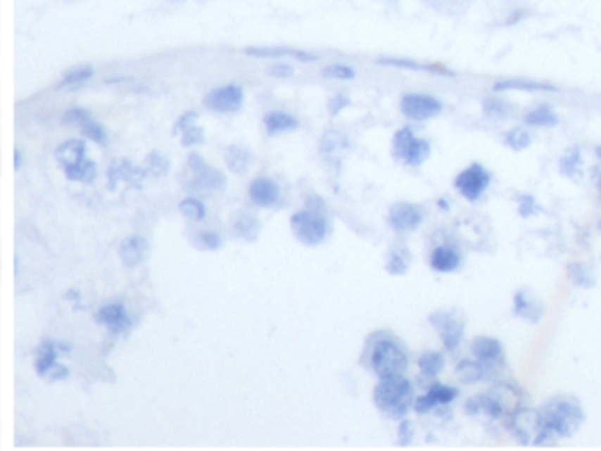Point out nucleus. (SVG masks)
Segmentation results:
<instances>
[{"label": "nucleus", "mask_w": 601, "mask_h": 451, "mask_svg": "<svg viewBox=\"0 0 601 451\" xmlns=\"http://www.w3.org/2000/svg\"><path fill=\"white\" fill-rule=\"evenodd\" d=\"M85 153L87 146L80 139H69L55 150V155H57L58 163L64 166L65 174L71 180L80 182H90L96 177V164L87 159Z\"/></svg>", "instance_id": "20e7f679"}, {"label": "nucleus", "mask_w": 601, "mask_h": 451, "mask_svg": "<svg viewBox=\"0 0 601 451\" xmlns=\"http://www.w3.org/2000/svg\"><path fill=\"white\" fill-rule=\"evenodd\" d=\"M400 110L404 117L422 122L438 117L443 110V104L441 101L429 94H406L400 101Z\"/></svg>", "instance_id": "1a4fd4ad"}, {"label": "nucleus", "mask_w": 601, "mask_h": 451, "mask_svg": "<svg viewBox=\"0 0 601 451\" xmlns=\"http://www.w3.org/2000/svg\"><path fill=\"white\" fill-rule=\"evenodd\" d=\"M268 75L272 78H289V76H293V68L288 64H275L268 69Z\"/></svg>", "instance_id": "58836bf2"}, {"label": "nucleus", "mask_w": 601, "mask_h": 451, "mask_svg": "<svg viewBox=\"0 0 601 451\" xmlns=\"http://www.w3.org/2000/svg\"><path fill=\"white\" fill-rule=\"evenodd\" d=\"M199 240H201V242L205 243V247H208V249H219V247H221V239H219L215 233H201Z\"/></svg>", "instance_id": "a19ab883"}, {"label": "nucleus", "mask_w": 601, "mask_h": 451, "mask_svg": "<svg viewBox=\"0 0 601 451\" xmlns=\"http://www.w3.org/2000/svg\"><path fill=\"white\" fill-rule=\"evenodd\" d=\"M374 402L391 418H403L415 404L413 384L403 377V374L381 377L379 384L374 390Z\"/></svg>", "instance_id": "f03ea898"}, {"label": "nucleus", "mask_w": 601, "mask_h": 451, "mask_svg": "<svg viewBox=\"0 0 601 451\" xmlns=\"http://www.w3.org/2000/svg\"><path fill=\"white\" fill-rule=\"evenodd\" d=\"M377 64L390 65V68H398V69H407V71H424V72H431V75L453 76V72L450 71V69H446L445 65L420 64V62L411 61V58H403V57H384V58H379Z\"/></svg>", "instance_id": "f3484780"}, {"label": "nucleus", "mask_w": 601, "mask_h": 451, "mask_svg": "<svg viewBox=\"0 0 601 451\" xmlns=\"http://www.w3.org/2000/svg\"><path fill=\"white\" fill-rule=\"evenodd\" d=\"M143 253H145V242L143 239H129L122 243L120 254L125 265H136L141 261Z\"/></svg>", "instance_id": "bb28decb"}, {"label": "nucleus", "mask_w": 601, "mask_h": 451, "mask_svg": "<svg viewBox=\"0 0 601 451\" xmlns=\"http://www.w3.org/2000/svg\"><path fill=\"white\" fill-rule=\"evenodd\" d=\"M246 55L256 58H277V57H293L300 62H316L317 55L309 53V51L296 50V48L286 46H253L247 48Z\"/></svg>", "instance_id": "4468645a"}, {"label": "nucleus", "mask_w": 601, "mask_h": 451, "mask_svg": "<svg viewBox=\"0 0 601 451\" xmlns=\"http://www.w3.org/2000/svg\"><path fill=\"white\" fill-rule=\"evenodd\" d=\"M466 411L469 414H485L491 419L502 418L508 421L517 411L515 391L502 384L488 393H478L466 402Z\"/></svg>", "instance_id": "7ed1b4c3"}, {"label": "nucleus", "mask_w": 601, "mask_h": 451, "mask_svg": "<svg viewBox=\"0 0 601 451\" xmlns=\"http://www.w3.org/2000/svg\"><path fill=\"white\" fill-rule=\"evenodd\" d=\"M82 132L85 134V138L92 139V141L96 143H101V145H106L108 134L101 124H96L94 120H89L87 124L82 125Z\"/></svg>", "instance_id": "c9c22d12"}, {"label": "nucleus", "mask_w": 601, "mask_h": 451, "mask_svg": "<svg viewBox=\"0 0 601 451\" xmlns=\"http://www.w3.org/2000/svg\"><path fill=\"white\" fill-rule=\"evenodd\" d=\"M505 143L510 146L512 150H524L527 148V146L531 145V134L527 129L524 127H515L512 129L510 132H506L505 134Z\"/></svg>", "instance_id": "c85d7f7f"}, {"label": "nucleus", "mask_w": 601, "mask_h": 451, "mask_svg": "<svg viewBox=\"0 0 601 451\" xmlns=\"http://www.w3.org/2000/svg\"><path fill=\"white\" fill-rule=\"evenodd\" d=\"M568 275L576 286H582V288H590L594 284V277L589 272V268L583 267V265L573 263L568 267Z\"/></svg>", "instance_id": "2f4dec72"}, {"label": "nucleus", "mask_w": 601, "mask_h": 451, "mask_svg": "<svg viewBox=\"0 0 601 451\" xmlns=\"http://www.w3.org/2000/svg\"><path fill=\"white\" fill-rule=\"evenodd\" d=\"M291 228L300 242L305 246H317L327 236L328 222L320 212L302 210L291 217Z\"/></svg>", "instance_id": "0eeeda50"}, {"label": "nucleus", "mask_w": 601, "mask_h": 451, "mask_svg": "<svg viewBox=\"0 0 601 451\" xmlns=\"http://www.w3.org/2000/svg\"><path fill=\"white\" fill-rule=\"evenodd\" d=\"M583 421L582 405L573 397H554L538 411L534 444H545L552 437H569Z\"/></svg>", "instance_id": "f257e3e1"}, {"label": "nucleus", "mask_w": 601, "mask_h": 451, "mask_svg": "<svg viewBox=\"0 0 601 451\" xmlns=\"http://www.w3.org/2000/svg\"><path fill=\"white\" fill-rule=\"evenodd\" d=\"M510 106L506 101L499 99V97H487V99L483 101V113L487 115V117H505V115H508Z\"/></svg>", "instance_id": "72a5a7b5"}, {"label": "nucleus", "mask_w": 601, "mask_h": 451, "mask_svg": "<svg viewBox=\"0 0 601 451\" xmlns=\"http://www.w3.org/2000/svg\"><path fill=\"white\" fill-rule=\"evenodd\" d=\"M487 369L488 365L481 363L480 360H476V362H473V360H462V362L457 365L455 374L459 376V379L462 381V383L471 384L483 379L485 374H487Z\"/></svg>", "instance_id": "5701e85b"}, {"label": "nucleus", "mask_w": 601, "mask_h": 451, "mask_svg": "<svg viewBox=\"0 0 601 451\" xmlns=\"http://www.w3.org/2000/svg\"><path fill=\"white\" fill-rule=\"evenodd\" d=\"M20 167H22V153L20 150H15V170L18 171Z\"/></svg>", "instance_id": "a18cd8bd"}, {"label": "nucleus", "mask_w": 601, "mask_h": 451, "mask_svg": "<svg viewBox=\"0 0 601 451\" xmlns=\"http://www.w3.org/2000/svg\"><path fill=\"white\" fill-rule=\"evenodd\" d=\"M432 326L438 331L439 338H441L443 345L448 351H455L460 345L464 338V324L455 314L450 312H434L429 317Z\"/></svg>", "instance_id": "9d476101"}, {"label": "nucleus", "mask_w": 601, "mask_h": 451, "mask_svg": "<svg viewBox=\"0 0 601 451\" xmlns=\"http://www.w3.org/2000/svg\"><path fill=\"white\" fill-rule=\"evenodd\" d=\"M524 18H526V11H524V9H517V11H512L508 16H506L505 25L513 27V25H517L519 22H522Z\"/></svg>", "instance_id": "37998d69"}, {"label": "nucleus", "mask_w": 601, "mask_h": 451, "mask_svg": "<svg viewBox=\"0 0 601 451\" xmlns=\"http://www.w3.org/2000/svg\"><path fill=\"white\" fill-rule=\"evenodd\" d=\"M265 127L270 134H279V132L295 131L298 127V120L286 111H270L265 115Z\"/></svg>", "instance_id": "4be33fe9"}, {"label": "nucleus", "mask_w": 601, "mask_h": 451, "mask_svg": "<svg viewBox=\"0 0 601 451\" xmlns=\"http://www.w3.org/2000/svg\"><path fill=\"white\" fill-rule=\"evenodd\" d=\"M249 194L258 206H274L281 198V189L270 178H256L251 184Z\"/></svg>", "instance_id": "2eb2a0df"}, {"label": "nucleus", "mask_w": 601, "mask_h": 451, "mask_svg": "<svg viewBox=\"0 0 601 451\" xmlns=\"http://www.w3.org/2000/svg\"><path fill=\"white\" fill-rule=\"evenodd\" d=\"M513 309L519 317H522L524 321H529V323L536 324L538 321L543 316V307L533 298L527 291H519L513 300Z\"/></svg>", "instance_id": "6ab92c4d"}, {"label": "nucleus", "mask_w": 601, "mask_h": 451, "mask_svg": "<svg viewBox=\"0 0 601 451\" xmlns=\"http://www.w3.org/2000/svg\"><path fill=\"white\" fill-rule=\"evenodd\" d=\"M61 349L62 345L53 344V342H44V344L41 345L36 360V372L39 374V376H46V374L53 369Z\"/></svg>", "instance_id": "b1692460"}, {"label": "nucleus", "mask_w": 601, "mask_h": 451, "mask_svg": "<svg viewBox=\"0 0 601 451\" xmlns=\"http://www.w3.org/2000/svg\"><path fill=\"white\" fill-rule=\"evenodd\" d=\"M393 155L410 166H420L431 155V143L418 138L410 127H403L393 136Z\"/></svg>", "instance_id": "423d86ee"}, {"label": "nucleus", "mask_w": 601, "mask_h": 451, "mask_svg": "<svg viewBox=\"0 0 601 451\" xmlns=\"http://www.w3.org/2000/svg\"><path fill=\"white\" fill-rule=\"evenodd\" d=\"M474 358L485 365H494L502 356V344L494 337H478L471 345Z\"/></svg>", "instance_id": "a211bd4d"}, {"label": "nucleus", "mask_w": 601, "mask_h": 451, "mask_svg": "<svg viewBox=\"0 0 601 451\" xmlns=\"http://www.w3.org/2000/svg\"><path fill=\"white\" fill-rule=\"evenodd\" d=\"M410 253L406 249H398L395 253H391L390 261L386 263V270L393 275H403L407 272L410 267Z\"/></svg>", "instance_id": "c756f323"}, {"label": "nucleus", "mask_w": 601, "mask_h": 451, "mask_svg": "<svg viewBox=\"0 0 601 451\" xmlns=\"http://www.w3.org/2000/svg\"><path fill=\"white\" fill-rule=\"evenodd\" d=\"M524 122L527 125H533V127H554L559 122L557 115L552 111V108H548L547 104L543 106H538L534 110H531L529 113L524 117Z\"/></svg>", "instance_id": "393cba45"}, {"label": "nucleus", "mask_w": 601, "mask_h": 451, "mask_svg": "<svg viewBox=\"0 0 601 451\" xmlns=\"http://www.w3.org/2000/svg\"><path fill=\"white\" fill-rule=\"evenodd\" d=\"M97 319L103 324H106L108 330H111L113 334H120L125 331L131 324L127 312H125V307L122 303H110V305L103 307L97 314Z\"/></svg>", "instance_id": "dca6fc26"}, {"label": "nucleus", "mask_w": 601, "mask_h": 451, "mask_svg": "<svg viewBox=\"0 0 601 451\" xmlns=\"http://www.w3.org/2000/svg\"><path fill=\"white\" fill-rule=\"evenodd\" d=\"M597 187H600V192H601V178H600V182H597Z\"/></svg>", "instance_id": "09e8293b"}, {"label": "nucleus", "mask_w": 601, "mask_h": 451, "mask_svg": "<svg viewBox=\"0 0 601 451\" xmlns=\"http://www.w3.org/2000/svg\"><path fill=\"white\" fill-rule=\"evenodd\" d=\"M491 184V174L481 164H471L455 178V189L469 201H476L483 196Z\"/></svg>", "instance_id": "6e6552de"}, {"label": "nucleus", "mask_w": 601, "mask_h": 451, "mask_svg": "<svg viewBox=\"0 0 601 451\" xmlns=\"http://www.w3.org/2000/svg\"><path fill=\"white\" fill-rule=\"evenodd\" d=\"M418 365L424 376L436 377L445 367V356L439 351H425L418 360Z\"/></svg>", "instance_id": "a878e982"}, {"label": "nucleus", "mask_w": 601, "mask_h": 451, "mask_svg": "<svg viewBox=\"0 0 601 451\" xmlns=\"http://www.w3.org/2000/svg\"><path fill=\"white\" fill-rule=\"evenodd\" d=\"M370 365L379 377L398 376L407 369V355L397 342L381 338L370 352Z\"/></svg>", "instance_id": "39448f33"}, {"label": "nucleus", "mask_w": 601, "mask_h": 451, "mask_svg": "<svg viewBox=\"0 0 601 451\" xmlns=\"http://www.w3.org/2000/svg\"><path fill=\"white\" fill-rule=\"evenodd\" d=\"M495 92H506V90H520V92H555L557 87L550 83L531 82V80L517 78V80H502L494 85Z\"/></svg>", "instance_id": "412c9836"}, {"label": "nucleus", "mask_w": 601, "mask_h": 451, "mask_svg": "<svg viewBox=\"0 0 601 451\" xmlns=\"http://www.w3.org/2000/svg\"><path fill=\"white\" fill-rule=\"evenodd\" d=\"M424 215L425 212L420 205L397 203V205L391 206L388 220H390L391 228H393L395 231H415L422 224V220H424Z\"/></svg>", "instance_id": "f8f14e48"}, {"label": "nucleus", "mask_w": 601, "mask_h": 451, "mask_svg": "<svg viewBox=\"0 0 601 451\" xmlns=\"http://www.w3.org/2000/svg\"><path fill=\"white\" fill-rule=\"evenodd\" d=\"M580 150L576 148V146H573V148H569L568 152L562 155L561 163H559V166H561V173L566 174V177H575V173L578 171L580 167Z\"/></svg>", "instance_id": "7c9ffc66"}, {"label": "nucleus", "mask_w": 601, "mask_h": 451, "mask_svg": "<svg viewBox=\"0 0 601 451\" xmlns=\"http://www.w3.org/2000/svg\"><path fill=\"white\" fill-rule=\"evenodd\" d=\"M520 215L522 217H529L533 215L534 212L538 210L536 203H534V198H531V196H524L522 199H520Z\"/></svg>", "instance_id": "ea45409f"}, {"label": "nucleus", "mask_w": 601, "mask_h": 451, "mask_svg": "<svg viewBox=\"0 0 601 451\" xmlns=\"http://www.w3.org/2000/svg\"><path fill=\"white\" fill-rule=\"evenodd\" d=\"M596 152H597V155H600V159H601V146H597Z\"/></svg>", "instance_id": "de8ad7c7"}, {"label": "nucleus", "mask_w": 601, "mask_h": 451, "mask_svg": "<svg viewBox=\"0 0 601 451\" xmlns=\"http://www.w3.org/2000/svg\"><path fill=\"white\" fill-rule=\"evenodd\" d=\"M92 75H94V69L90 68V65H78V68H72V69H69L68 72H65L64 78H62L61 85L58 87L80 85V83L89 82V80L92 78Z\"/></svg>", "instance_id": "cd10ccee"}, {"label": "nucleus", "mask_w": 601, "mask_h": 451, "mask_svg": "<svg viewBox=\"0 0 601 451\" xmlns=\"http://www.w3.org/2000/svg\"><path fill=\"white\" fill-rule=\"evenodd\" d=\"M203 104L212 111L219 113H233L239 111L243 104V90L239 85H226L212 90L205 96Z\"/></svg>", "instance_id": "9b49d317"}, {"label": "nucleus", "mask_w": 601, "mask_h": 451, "mask_svg": "<svg viewBox=\"0 0 601 451\" xmlns=\"http://www.w3.org/2000/svg\"><path fill=\"white\" fill-rule=\"evenodd\" d=\"M173 2H185V0H173Z\"/></svg>", "instance_id": "8fccbe9b"}, {"label": "nucleus", "mask_w": 601, "mask_h": 451, "mask_svg": "<svg viewBox=\"0 0 601 451\" xmlns=\"http://www.w3.org/2000/svg\"><path fill=\"white\" fill-rule=\"evenodd\" d=\"M460 265V256L455 249L448 246H441L438 249H434L431 256V267L436 272H441V274H450V272H455Z\"/></svg>", "instance_id": "aec40b11"}, {"label": "nucleus", "mask_w": 601, "mask_h": 451, "mask_svg": "<svg viewBox=\"0 0 601 451\" xmlns=\"http://www.w3.org/2000/svg\"><path fill=\"white\" fill-rule=\"evenodd\" d=\"M438 205H439V208H445V210H446V208H448V203H446V201H445V199H439V203H438Z\"/></svg>", "instance_id": "49530a36"}, {"label": "nucleus", "mask_w": 601, "mask_h": 451, "mask_svg": "<svg viewBox=\"0 0 601 451\" xmlns=\"http://www.w3.org/2000/svg\"><path fill=\"white\" fill-rule=\"evenodd\" d=\"M457 395H459L457 388L446 386V384H434L427 393L415 400L413 407L418 414H425V412H431L438 405H448L450 402L455 400Z\"/></svg>", "instance_id": "ddd939ff"}, {"label": "nucleus", "mask_w": 601, "mask_h": 451, "mask_svg": "<svg viewBox=\"0 0 601 451\" xmlns=\"http://www.w3.org/2000/svg\"><path fill=\"white\" fill-rule=\"evenodd\" d=\"M89 120H92V118H90V113L87 110H82V108H72V110H68L64 113V117H62V124L71 125V127H82V125L87 124Z\"/></svg>", "instance_id": "f704fd0d"}, {"label": "nucleus", "mask_w": 601, "mask_h": 451, "mask_svg": "<svg viewBox=\"0 0 601 451\" xmlns=\"http://www.w3.org/2000/svg\"><path fill=\"white\" fill-rule=\"evenodd\" d=\"M348 104H349L348 97L342 96V94H341V96H335L334 99L330 101V111H331V115H337L339 111H341L344 106H348Z\"/></svg>", "instance_id": "79ce46f5"}, {"label": "nucleus", "mask_w": 601, "mask_h": 451, "mask_svg": "<svg viewBox=\"0 0 601 451\" xmlns=\"http://www.w3.org/2000/svg\"><path fill=\"white\" fill-rule=\"evenodd\" d=\"M180 212L192 220H203L207 210H205V205L199 199L189 198L180 203Z\"/></svg>", "instance_id": "473e14b6"}, {"label": "nucleus", "mask_w": 601, "mask_h": 451, "mask_svg": "<svg viewBox=\"0 0 601 451\" xmlns=\"http://www.w3.org/2000/svg\"><path fill=\"white\" fill-rule=\"evenodd\" d=\"M323 76L330 80H353L355 78V69L344 64H331L323 69Z\"/></svg>", "instance_id": "e433bc0d"}, {"label": "nucleus", "mask_w": 601, "mask_h": 451, "mask_svg": "<svg viewBox=\"0 0 601 451\" xmlns=\"http://www.w3.org/2000/svg\"><path fill=\"white\" fill-rule=\"evenodd\" d=\"M600 229H601V222H600Z\"/></svg>", "instance_id": "3c124183"}, {"label": "nucleus", "mask_w": 601, "mask_h": 451, "mask_svg": "<svg viewBox=\"0 0 601 451\" xmlns=\"http://www.w3.org/2000/svg\"><path fill=\"white\" fill-rule=\"evenodd\" d=\"M400 437H406V440H404V444L407 443V439L411 437L410 432V421H403V425H400Z\"/></svg>", "instance_id": "c03bdc74"}, {"label": "nucleus", "mask_w": 601, "mask_h": 451, "mask_svg": "<svg viewBox=\"0 0 601 451\" xmlns=\"http://www.w3.org/2000/svg\"><path fill=\"white\" fill-rule=\"evenodd\" d=\"M203 141V131H201V127H198V125H189L187 129H184V136H182V145L189 146V145H194V143H201Z\"/></svg>", "instance_id": "4c0bfd02"}]
</instances>
